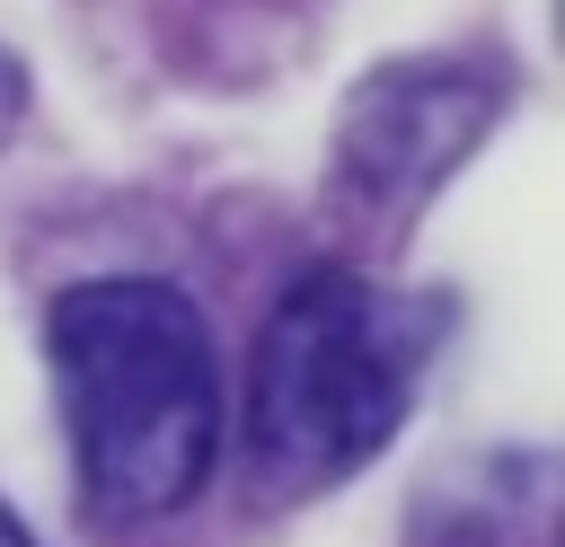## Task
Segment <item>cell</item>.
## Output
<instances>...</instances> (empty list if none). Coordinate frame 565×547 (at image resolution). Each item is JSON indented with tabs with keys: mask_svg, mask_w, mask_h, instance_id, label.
<instances>
[{
	"mask_svg": "<svg viewBox=\"0 0 565 547\" xmlns=\"http://www.w3.org/2000/svg\"><path fill=\"white\" fill-rule=\"evenodd\" d=\"M433 362V318L424 300L353 274V265H309L265 335H256V371H247V459L265 494H318L344 485L353 468H371Z\"/></svg>",
	"mask_w": 565,
	"mask_h": 547,
	"instance_id": "cell-2",
	"label": "cell"
},
{
	"mask_svg": "<svg viewBox=\"0 0 565 547\" xmlns=\"http://www.w3.org/2000/svg\"><path fill=\"white\" fill-rule=\"evenodd\" d=\"M547 450H494L415 503V547H547Z\"/></svg>",
	"mask_w": 565,
	"mask_h": 547,
	"instance_id": "cell-4",
	"label": "cell"
},
{
	"mask_svg": "<svg viewBox=\"0 0 565 547\" xmlns=\"http://www.w3.org/2000/svg\"><path fill=\"white\" fill-rule=\"evenodd\" d=\"M0 547H35V529H26V521H18L9 503H0Z\"/></svg>",
	"mask_w": 565,
	"mask_h": 547,
	"instance_id": "cell-6",
	"label": "cell"
},
{
	"mask_svg": "<svg viewBox=\"0 0 565 547\" xmlns=\"http://www.w3.org/2000/svg\"><path fill=\"white\" fill-rule=\"evenodd\" d=\"M18 115H26V71H18V53L0 44V141L18 132Z\"/></svg>",
	"mask_w": 565,
	"mask_h": 547,
	"instance_id": "cell-5",
	"label": "cell"
},
{
	"mask_svg": "<svg viewBox=\"0 0 565 547\" xmlns=\"http://www.w3.org/2000/svg\"><path fill=\"white\" fill-rule=\"evenodd\" d=\"M503 115V79L477 62H380L335 115V185L406 221Z\"/></svg>",
	"mask_w": 565,
	"mask_h": 547,
	"instance_id": "cell-3",
	"label": "cell"
},
{
	"mask_svg": "<svg viewBox=\"0 0 565 547\" xmlns=\"http://www.w3.org/2000/svg\"><path fill=\"white\" fill-rule=\"evenodd\" d=\"M44 362L79 485L106 521H168L221 459L212 318L159 274H88L44 309Z\"/></svg>",
	"mask_w": 565,
	"mask_h": 547,
	"instance_id": "cell-1",
	"label": "cell"
}]
</instances>
